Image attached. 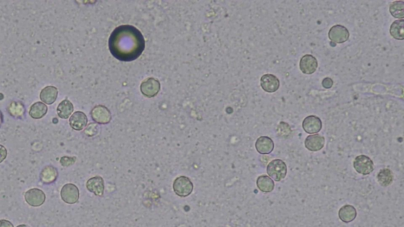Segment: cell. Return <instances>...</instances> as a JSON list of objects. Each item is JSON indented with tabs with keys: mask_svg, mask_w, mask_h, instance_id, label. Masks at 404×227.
Masks as SVG:
<instances>
[{
	"mask_svg": "<svg viewBox=\"0 0 404 227\" xmlns=\"http://www.w3.org/2000/svg\"><path fill=\"white\" fill-rule=\"evenodd\" d=\"M350 33L343 25H337L331 28L328 32V39L335 43H343L348 41Z\"/></svg>",
	"mask_w": 404,
	"mask_h": 227,
	"instance_id": "52a82bcc",
	"label": "cell"
},
{
	"mask_svg": "<svg viewBox=\"0 0 404 227\" xmlns=\"http://www.w3.org/2000/svg\"><path fill=\"white\" fill-rule=\"evenodd\" d=\"M378 181L382 186L387 187L393 182V174L389 169H382L378 174Z\"/></svg>",
	"mask_w": 404,
	"mask_h": 227,
	"instance_id": "d4e9b609",
	"label": "cell"
},
{
	"mask_svg": "<svg viewBox=\"0 0 404 227\" xmlns=\"http://www.w3.org/2000/svg\"><path fill=\"white\" fill-rule=\"evenodd\" d=\"M86 188L97 197H102L105 194V180L101 176L89 178L86 182Z\"/></svg>",
	"mask_w": 404,
	"mask_h": 227,
	"instance_id": "8fae6325",
	"label": "cell"
},
{
	"mask_svg": "<svg viewBox=\"0 0 404 227\" xmlns=\"http://www.w3.org/2000/svg\"><path fill=\"white\" fill-rule=\"evenodd\" d=\"M60 196L64 202L68 205H74L79 201L80 192L75 185L67 183L62 188Z\"/></svg>",
	"mask_w": 404,
	"mask_h": 227,
	"instance_id": "277c9868",
	"label": "cell"
},
{
	"mask_svg": "<svg viewBox=\"0 0 404 227\" xmlns=\"http://www.w3.org/2000/svg\"><path fill=\"white\" fill-rule=\"evenodd\" d=\"M160 90V83L155 78H150L143 81L141 84V92L144 96L152 98L158 94Z\"/></svg>",
	"mask_w": 404,
	"mask_h": 227,
	"instance_id": "ba28073f",
	"label": "cell"
},
{
	"mask_svg": "<svg viewBox=\"0 0 404 227\" xmlns=\"http://www.w3.org/2000/svg\"><path fill=\"white\" fill-rule=\"evenodd\" d=\"M355 170L359 174L368 175L374 170V162L368 156L361 155L355 158L353 162Z\"/></svg>",
	"mask_w": 404,
	"mask_h": 227,
	"instance_id": "5b68a950",
	"label": "cell"
},
{
	"mask_svg": "<svg viewBox=\"0 0 404 227\" xmlns=\"http://www.w3.org/2000/svg\"><path fill=\"white\" fill-rule=\"evenodd\" d=\"M322 85L324 88H327V89L332 88L333 85V79H331L330 78H324L322 82Z\"/></svg>",
	"mask_w": 404,
	"mask_h": 227,
	"instance_id": "4dcf8cb0",
	"label": "cell"
},
{
	"mask_svg": "<svg viewBox=\"0 0 404 227\" xmlns=\"http://www.w3.org/2000/svg\"><path fill=\"white\" fill-rule=\"evenodd\" d=\"M7 157V149L4 146L0 144V164L6 160Z\"/></svg>",
	"mask_w": 404,
	"mask_h": 227,
	"instance_id": "f546056e",
	"label": "cell"
},
{
	"mask_svg": "<svg viewBox=\"0 0 404 227\" xmlns=\"http://www.w3.org/2000/svg\"><path fill=\"white\" fill-rule=\"evenodd\" d=\"M390 34L394 39L403 41L404 39V21L403 19L395 21L390 27Z\"/></svg>",
	"mask_w": 404,
	"mask_h": 227,
	"instance_id": "cb8c5ba5",
	"label": "cell"
},
{
	"mask_svg": "<svg viewBox=\"0 0 404 227\" xmlns=\"http://www.w3.org/2000/svg\"><path fill=\"white\" fill-rule=\"evenodd\" d=\"M17 227H30L29 226L25 225V224H21V225H19Z\"/></svg>",
	"mask_w": 404,
	"mask_h": 227,
	"instance_id": "836d02e7",
	"label": "cell"
},
{
	"mask_svg": "<svg viewBox=\"0 0 404 227\" xmlns=\"http://www.w3.org/2000/svg\"><path fill=\"white\" fill-rule=\"evenodd\" d=\"M356 216L357 211L352 205H344L339 211V218L343 223H351L355 220Z\"/></svg>",
	"mask_w": 404,
	"mask_h": 227,
	"instance_id": "ffe728a7",
	"label": "cell"
},
{
	"mask_svg": "<svg viewBox=\"0 0 404 227\" xmlns=\"http://www.w3.org/2000/svg\"><path fill=\"white\" fill-rule=\"evenodd\" d=\"M256 186L263 192H271L274 189L275 183L271 178L261 175L256 179Z\"/></svg>",
	"mask_w": 404,
	"mask_h": 227,
	"instance_id": "603a6c76",
	"label": "cell"
},
{
	"mask_svg": "<svg viewBox=\"0 0 404 227\" xmlns=\"http://www.w3.org/2000/svg\"><path fill=\"white\" fill-rule=\"evenodd\" d=\"M59 173L58 170L52 165H47L41 170L40 179L43 184L49 185L57 180Z\"/></svg>",
	"mask_w": 404,
	"mask_h": 227,
	"instance_id": "2e32d148",
	"label": "cell"
},
{
	"mask_svg": "<svg viewBox=\"0 0 404 227\" xmlns=\"http://www.w3.org/2000/svg\"><path fill=\"white\" fill-rule=\"evenodd\" d=\"M74 111V105L69 100H64L58 105L57 114L60 119H67Z\"/></svg>",
	"mask_w": 404,
	"mask_h": 227,
	"instance_id": "7402d4cb",
	"label": "cell"
},
{
	"mask_svg": "<svg viewBox=\"0 0 404 227\" xmlns=\"http://www.w3.org/2000/svg\"><path fill=\"white\" fill-rule=\"evenodd\" d=\"M173 190L179 197H187L193 192V184L188 177L179 176L173 182Z\"/></svg>",
	"mask_w": 404,
	"mask_h": 227,
	"instance_id": "3957f363",
	"label": "cell"
},
{
	"mask_svg": "<svg viewBox=\"0 0 404 227\" xmlns=\"http://www.w3.org/2000/svg\"><path fill=\"white\" fill-rule=\"evenodd\" d=\"M58 88L55 86H46L40 93V98L42 103L51 105L56 102L58 97Z\"/></svg>",
	"mask_w": 404,
	"mask_h": 227,
	"instance_id": "e0dca14e",
	"label": "cell"
},
{
	"mask_svg": "<svg viewBox=\"0 0 404 227\" xmlns=\"http://www.w3.org/2000/svg\"><path fill=\"white\" fill-rule=\"evenodd\" d=\"M3 123V115H2V111H0V126L2 125Z\"/></svg>",
	"mask_w": 404,
	"mask_h": 227,
	"instance_id": "d6a6232c",
	"label": "cell"
},
{
	"mask_svg": "<svg viewBox=\"0 0 404 227\" xmlns=\"http://www.w3.org/2000/svg\"><path fill=\"white\" fill-rule=\"evenodd\" d=\"M10 116L17 119H24L25 114V105L21 101H11L7 106Z\"/></svg>",
	"mask_w": 404,
	"mask_h": 227,
	"instance_id": "d6986e66",
	"label": "cell"
},
{
	"mask_svg": "<svg viewBox=\"0 0 404 227\" xmlns=\"http://www.w3.org/2000/svg\"><path fill=\"white\" fill-rule=\"evenodd\" d=\"M97 125H94V124H90L85 130V133L88 137H92L97 133Z\"/></svg>",
	"mask_w": 404,
	"mask_h": 227,
	"instance_id": "f1b7e54d",
	"label": "cell"
},
{
	"mask_svg": "<svg viewBox=\"0 0 404 227\" xmlns=\"http://www.w3.org/2000/svg\"><path fill=\"white\" fill-rule=\"evenodd\" d=\"M47 106L45 103L42 102H36L30 106L29 109V115L33 119H42L47 115Z\"/></svg>",
	"mask_w": 404,
	"mask_h": 227,
	"instance_id": "44dd1931",
	"label": "cell"
},
{
	"mask_svg": "<svg viewBox=\"0 0 404 227\" xmlns=\"http://www.w3.org/2000/svg\"><path fill=\"white\" fill-rule=\"evenodd\" d=\"M261 86L263 90L267 92H276L279 88V80L273 74H265L261 78Z\"/></svg>",
	"mask_w": 404,
	"mask_h": 227,
	"instance_id": "4fadbf2b",
	"label": "cell"
},
{
	"mask_svg": "<svg viewBox=\"0 0 404 227\" xmlns=\"http://www.w3.org/2000/svg\"><path fill=\"white\" fill-rule=\"evenodd\" d=\"M0 227H15L13 223L6 219H0Z\"/></svg>",
	"mask_w": 404,
	"mask_h": 227,
	"instance_id": "1f68e13d",
	"label": "cell"
},
{
	"mask_svg": "<svg viewBox=\"0 0 404 227\" xmlns=\"http://www.w3.org/2000/svg\"><path fill=\"white\" fill-rule=\"evenodd\" d=\"M302 128L308 134H317L322 129V121L315 115H310L302 122Z\"/></svg>",
	"mask_w": 404,
	"mask_h": 227,
	"instance_id": "9c48e42d",
	"label": "cell"
},
{
	"mask_svg": "<svg viewBox=\"0 0 404 227\" xmlns=\"http://www.w3.org/2000/svg\"><path fill=\"white\" fill-rule=\"evenodd\" d=\"M325 144V139L320 134H314L306 137L305 146L309 151H318L322 149Z\"/></svg>",
	"mask_w": 404,
	"mask_h": 227,
	"instance_id": "9a60e30c",
	"label": "cell"
},
{
	"mask_svg": "<svg viewBox=\"0 0 404 227\" xmlns=\"http://www.w3.org/2000/svg\"><path fill=\"white\" fill-rule=\"evenodd\" d=\"M25 202L32 207H41L46 201V195L40 188L29 189L25 193Z\"/></svg>",
	"mask_w": 404,
	"mask_h": 227,
	"instance_id": "8992f818",
	"label": "cell"
},
{
	"mask_svg": "<svg viewBox=\"0 0 404 227\" xmlns=\"http://www.w3.org/2000/svg\"><path fill=\"white\" fill-rule=\"evenodd\" d=\"M108 47L113 57L128 62L138 60L142 56L146 48V41L137 28L123 25L115 28L111 33Z\"/></svg>",
	"mask_w": 404,
	"mask_h": 227,
	"instance_id": "6da1fadb",
	"label": "cell"
},
{
	"mask_svg": "<svg viewBox=\"0 0 404 227\" xmlns=\"http://www.w3.org/2000/svg\"><path fill=\"white\" fill-rule=\"evenodd\" d=\"M267 173L269 174V178L276 182H280L287 176V165L283 160H273L267 166Z\"/></svg>",
	"mask_w": 404,
	"mask_h": 227,
	"instance_id": "7a4b0ae2",
	"label": "cell"
},
{
	"mask_svg": "<svg viewBox=\"0 0 404 227\" xmlns=\"http://www.w3.org/2000/svg\"><path fill=\"white\" fill-rule=\"evenodd\" d=\"M92 120L99 124H107L111 119V112L105 106H96L91 111Z\"/></svg>",
	"mask_w": 404,
	"mask_h": 227,
	"instance_id": "30bf717a",
	"label": "cell"
},
{
	"mask_svg": "<svg viewBox=\"0 0 404 227\" xmlns=\"http://www.w3.org/2000/svg\"><path fill=\"white\" fill-rule=\"evenodd\" d=\"M390 13L396 19H403L404 18V1H395L390 5Z\"/></svg>",
	"mask_w": 404,
	"mask_h": 227,
	"instance_id": "484cf974",
	"label": "cell"
},
{
	"mask_svg": "<svg viewBox=\"0 0 404 227\" xmlns=\"http://www.w3.org/2000/svg\"><path fill=\"white\" fill-rule=\"evenodd\" d=\"M318 62L316 58L311 55H305L300 60L299 67L303 74H312L318 69Z\"/></svg>",
	"mask_w": 404,
	"mask_h": 227,
	"instance_id": "7c38bea8",
	"label": "cell"
},
{
	"mask_svg": "<svg viewBox=\"0 0 404 227\" xmlns=\"http://www.w3.org/2000/svg\"><path fill=\"white\" fill-rule=\"evenodd\" d=\"M277 132L279 133V135H283V132H287V134L289 135L290 133H292V129L290 128V125L287 124V123H279V125H278V128H277Z\"/></svg>",
	"mask_w": 404,
	"mask_h": 227,
	"instance_id": "83f0119b",
	"label": "cell"
},
{
	"mask_svg": "<svg viewBox=\"0 0 404 227\" xmlns=\"http://www.w3.org/2000/svg\"><path fill=\"white\" fill-rule=\"evenodd\" d=\"M76 162V157H70V156H63V157L60 159V163L61 164L62 166H72L73 164H74V163Z\"/></svg>",
	"mask_w": 404,
	"mask_h": 227,
	"instance_id": "4316f807",
	"label": "cell"
},
{
	"mask_svg": "<svg viewBox=\"0 0 404 227\" xmlns=\"http://www.w3.org/2000/svg\"><path fill=\"white\" fill-rule=\"evenodd\" d=\"M256 151L262 155L271 153L274 149V142L273 140L269 137H261L256 140Z\"/></svg>",
	"mask_w": 404,
	"mask_h": 227,
	"instance_id": "ac0fdd59",
	"label": "cell"
},
{
	"mask_svg": "<svg viewBox=\"0 0 404 227\" xmlns=\"http://www.w3.org/2000/svg\"><path fill=\"white\" fill-rule=\"evenodd\" d=\"M70 127L76 131H81L86 126L88 123V118L84 112L76 111L72 114L69 120Z\"/></svg>",
	"mask_w": 404,
	"mask_h": 227,
	"instance_id": "5bb4252c",
	"label": "cell"
}]
</instances>
